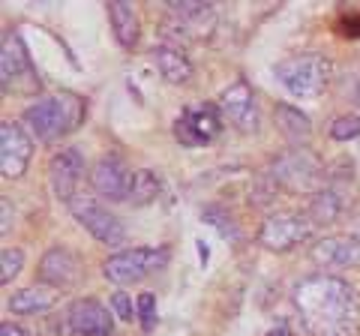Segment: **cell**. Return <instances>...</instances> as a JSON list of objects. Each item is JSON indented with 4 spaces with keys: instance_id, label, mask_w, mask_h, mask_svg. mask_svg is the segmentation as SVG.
Masks as SVG:
<instances>
[{
    "instance_id": "d4e9b609",
    "label": "cell",
    "mask_w": 360,
    "mask_h": 336,
    "mask_svg": "<svg viewBox=\"0 0 360 336\" xmlns=\"http://www.w3.org/2000/svg\"><path fill=\"white\" fill-rule=\"evenodd\" d=\"M330 136H333L336 141L357 138V136H360V117H354V115H342V117H336V120H333V127H330Z\"/></svg>"
},
{
    "instance_id": "4316f807",
    "label": "cell",
    "mask_w": 360,
    "mask_h": 336,
    "mask_svg": "<svg viewBox=\"0 0 360 336\" xmlns=\"http://www.w3.org/2000/svg\"><path fill=\"white\" fill-rule=\"evenodd\" d=\"M153 316H156V300H153V295H144L139 297V318H141V324H144V330H150L153 328Z\"/></svg>"
},
{
    "instance_id": "52a82bcc",
    "label": "cell",
    "mask_w": 360,
    "mask_h": 336,
    "mask_svg": "<svg viewBox=\"0 0 360 336\" xmlns=\"http://www.w3.org/2000/svg\"><path fill=\"white\" fill-rule=\"evenodd\" d=\"M70 210L99 243H105V246H123L127 243V228H123L120 219L115 214H108V207L99 205L94 195H75L70 201Z\"/></svg>"
},
{
    "instance_id": "7402d4cb",
    "label": "cell",
    "mask_w": 360,
    "mask_h": 336,
    "mask_svg": "<svg viewBox=\"0 0 360 336\" xmlns=\"http://www.w3.org/2000/svg\"><path fill=\"white\" fill-rule=\"evenodd\" d=\"M340 210H342L340 195H336L333 189H319L309 205V217H312V222H324V226H328V222L340 219Z\"/></svg>"
},
{
    "instance_id": "6da1fadb",
    "label": "cell",
    "mask_w": 360,
    "mask_h": 336,
    "mask_svg": "<svg viewBox=\"0 0 360 336\" xmlns=\"http://www.w3.org/2000/svg\"><path fill=\"white\" fill-rule=\"evenodd\" d=\"M297 316L312 336H357L360 297L340 276L315 273L295 285Z\"/></svg>"
},
{
    "instance_id": "f546056e",
    "label": "cell",
    "mask_w": 360,
    "mask_h": 336,
    "mask_svg": "<svg viewBox=\"0 0 360 336\" xmlns=\"http://www.w3.org/2000/svg\"><path fill=\"white\" fill-rule=\"evenodd\" d=\"M0 207H4V226H0V228H4V234L9 231V201L4 198V201H0Z\"/></svg>"
},
{
    "instance_id": "4dcf8cb0",
    "label": "cell",
    "mask_w": 360,
    "mask_h": 336,
    "mask_svg": "<svg viewBox=\"0 0 360 336\" xmlns=\"http://www.w3.org/2000/svg\"><path fill=\"white\" fill-rule=\"evenodd\" d=\"M267 336H295V333H291L288 328H274V330H270Z\"/></svg>"
},
{
    "instance_id": "7a4b0ae2",
    "label": "cell",
    "mask_w": 360,
    "mask_h": 336,
    "mask_svg": "<svg viewBox=\"0 0 360 336\" xmlns=\"http://www.w3.org/2000/svg\"><path fill=\"white\" fill-rule=\"evenodd\" d=\"M87 115V103L82 96H75L70 91L54 93L37 99L33 105H27L25 111V127L33 132V138L39 141H58L63 136H70L72 129L82 127V120Z\"/></svg>"
},
{
    "instance_id": "30bf717a",
    "label": "cell",
    "mask_w": 360,
    "mask_h": 336,
    "mask_svg": "<svg viewBox=\"0 0 360 336\" xmlns=\"http://www.w3.org/2000/svg\"><path fill=\"white\" fill-rule=\"evenodd\" d=\"M219 111L234 129L243 132V136L258 132V103H255L252 87L246 82H234V84L225 87L222 96H219Z\"/></svg>"
},
{
    "instance_id": "7c38bea8",
    "label": "cell",
    "mask_w": 360,
    "mask_h": 336,
    "mask_svg": "<svg viewBox=\"0 0 360 336\" xmlns=\"http://www.w3.org/2000/svg\"><path fill=\"white\" fill-rule=\"evenodd\" d=\"M33 156V144L25 127L13 120L0 123V172L4 177H21Z\"/></svg>"
},
{
    "instance_id": "8fae6325",
    "label": "cell",
    "mask_w": 360,
    "mask_h": 336,
    "mask_svg": "<svg viewBox=\"0 0 360 336\" xmlns=\"http://www.w3.org/2000/svg\"><path fill=\"white\" fill-rule=\"evenodd\" d=\"M309 219H303L297 214H276L267 217L262 231H258V243L270 252H288L309 234Z\"/></svg>"
},
{
    "instance_id": "277c9868",
    "label": "cell",
    "mask_w": 360,
    "mask_h": 336,
    "mask_svg": "<svg viewBox=\"0 0 360 336\" xmlns=\"http://www.w3.org/2000/svg\"><path fill=\"white\" fill-rule=\"evenodd\" d=\"M168 261V250L160 246V250H148V246H135V250H123L117 255L103 264V273L108 283L115 285H135L141 279H148L150 273L162 271Z\"/></svg>"
},
{
    "instance_id": "5b68a950",
    "label": "cell",
    "mask_w": 360,
    "mask_h": 336,
    "mask_svg": "<svg viewBox=\"0 0 360 336\" xmlns=\"http://www.w3.org/2000/svg\"><path fill=\"white\" fill-rule=\"evenodd\" d=\"M168 13H172V18L165 21L162 33L177 39L180 46H184V42L207 39L213 27H217V13H213V6H207V4L180 0V4H168Z\"/></svg>"
},
{
    "instance_id": "9a60e30c",
    "label": "cell",
    "mask_w": 360,
    "mask_h": 336,
    "mask_svg": "<svg viewBox=\"0 0 360 336\" xmlns=\"http://www.w3.org/2000/svg\"><path fill=\"white\" fill-rule=\"evenodd\" d=\"M82 174H84V156L75 148H63L49 165V181H51L54 195L63 198V201H72Z\"/></svg>"
},
{
    "instance_id": "cb8c5ba5",
    "label": "cell",
    "mask_w": 360,
    "mask_h": 336,
    "mask_svg": "<svg viewBox=\"0 0 360 336\" xmlns=\"http://www.w3.org/2000/svg\"><path fill=\"white\" fill-rule=\"evenodd\" d=\"M0 261H4V271H0V283L9 285V283H13V279L21 273V264H25V252H21V250H4Z\"/></svg>"
},
{
    "instance_id": "e0dca14e",
    "label": "cell",
    "mask_w": 360,
    "mask_h": 336,
    "mask_svg": "<svg viewBox=\"0 0 360 336\" xmlns=\"http://www.w3.org/2000/svg\"><path fill=\"white\" fill-rule=\"evenodd\" d=\"M309 259L321 267H354L360 264V240L354 238H321L309 250Z\"/></svg>"
},
{
    "instance_id": "4fadbf2b",
    "label": "cell",
    "mask_w": 360,
    "mask_h": 336,
    "mask_svg": "<svg viewBox=\"0 0 360 336\" xmlns=\"http://www.w3.org/2000/svg\"><path fill=\"white\" fill-rule=\"evenodd\" d=\"M319 174H321V165L307 148L288 150L274 162V177L288 189H312Z\"/></svg>"
},
{
    "instance_id": "9c48e42d",
    "label": "cell",
    "mask_w": 360,
    "mask_h": 336,
    "mask_svg": "<svg viewBox=\"0 0 360 336\" xmlns=\"http://www.w3.org/2000/svg\"><path fill=\"white\" fill-rule=\"evenodd\" d=\"M135 177H139V172H132L120 156H103L90 172V183L108 201H132Z\"/></svg>"
},
{
    "instance_id": "484cf974",
    "label": "cell",
    "mask_w": 360,
    "mask_h": 336,
    "mask_svg": "<svg viewBox=\"0 0 360 336\" xmlns=\"http://www.w3.org/2000/svg\"><path fill=\"white\" fill-rule=\"evenodd\" d=\"M111 309H115L123 321H132L135 316H139V312H135V306H132V300L123 295V291H115V295H111Z\"/></svg>"
},
{
    "instance_id": "ffe728a7",
    "label": "cell",
    "mask_w": 360,
    "mask_h": 336,
    "mask_svg": "<svg viewBox=\"0 0 360 336\" xmlns=\"http://www.w3.org/2000/svg\"><path fill=\"white\" fill-rule=\"evenodd\" d=\"M108 15H111V27H115V37L123 49H132L139 42V13H135L132 4H123V0H115L108 4Z\"/></svg>"
},
{
    "instance_id": "ba28073f",
    "label": "cell",
    "mask_w": 360,
    "mask_h": 336,
    "mask_svg": "<svg viewBox=\"0 0 360 336\" xmlns=\"http://www.w3.org/2000/svg\"><path fill=\"white\" fill-rule=\"evenodd\" d=\"M0 78H4V91H21L33 93L39 87V78L33 72V63L27 58L25 46H21L18 33H6L4 37V54H0Z\"/></svg>"
},
{
    "instance_id": "ac0fdd59",
    "label": "cell",
    "mask_w": 360,
    "mask_h": 336,
    "mask_svg": "<svg viewBox=\"0 0 360 336\" xmlns=\"http://www.w3.org/2000/svg\"><path fill=\"white\" fill-rule=\"evenodd\" d=\"M274 115H276V127L283 129V136L295 144V148H303V144L312 138V123H309V117L303 115L300 108L279 103Z\"/></svg>"
},
{
    "instance_id": "f1b7e54d",
    "label": "cell",
    "mask_w": 360,
    "mask_h": 336,
    "mask_svg": "<svg viewBox=\"0 0 360 336\" xmlns=\"http://www.w3.org/2000/svg\"><path fill=\"white\" fill-rule=\"evenodd\" d=\"M0 336H25V330L15 328V324H4V328H0Z\"/></svg>"
},
{
    "instance_id": "44dd1931",
    "label": "cell",
    "mask_w": 360,
    "mask_h": 336,
    "mask_svg": "<svg viewBox=\"0 0 360 336\" xmlns=\"http://www.w3.org/2000/svg\"><path fill=\"white\" fill-rule=\"evenodd\" d=\"M54 288H45V285H30V288H21L9 300V309L18 312V316H37V312H45L54 306Z\"/></svg>"
},
{
    "instance_id": "2e32d148",
    "label": "cell",
    "mask_w": 360,
    "mask_h": 336,
    "mask_svg": "<svg viewBox=\"0 0 360 336\" xmlns=\"http://www.w3.org/2000/svg\"><path fill=\"white\" fill-rule=\"evenodd\" d=\"M66 321H70V330L78 336H111V312L94 297L75 300Z\"/></svg>"
},
{
    "instance_id": "d6986e66",
    "label": "cell",
    "mask_w": 360,
    "mask_h": 336,
    "mask_svg": "<svg viewBox=\"0 0 360 336\" xmlns=\"http://www.w3.org/2000/svg\"><path fill=\"white\" fill-rule=\"evenodd\" d=\"M153 60L156 66H160V72L165 82L172 84H186L189 78H193V63H189V58L180 49L174 46H160L153 51Z\"/></svg>"
},
{
    "instance_id": "83f0119b",
    "label": "cell",
    "mask_w": 360,
    "mask_h": 336,
    "mask_svg": "<svg viewBox=\"0 0 360 336\" xmlns=\"http://www.w3.org/2000/svg\"><path fill=\"white\" fill-rule=\"evenodd\" d=\"M219 217H222V214H219L217 207H207V210H205V219L213 222V226H219L222 234H238V228H234V222H231V219H219Z\"/></svg>"
},
{
    "instance_id": "603a6c76",
    "label": "cell",
    "mask_w": 360,
    "mask_h": 336,
    "mask_svg": "<svg viewBox=\"0 0 360 336\" xmlns=\"http://www.w3.org/2000/svg\"><path fill=\"white\" fill-rule=\"evenodd\" d=\"M160 193V181H156L153 172H139L135 177V189H132V205H148Z\"/></svg>"
},
{
    "instance_id": "5bb4252c",
    "label": "cell",
    "mask_w": 360,
    "mask_h": 336,
    "mask_svg": "<svg viewBox=\"0 0 360 336\" xmlns=\"http://www.w3.org/2000/svg\"><path fill=\"white\" fill-rule=\"evenodd\" d=\"M39 279L45 285H54V288H72L78 285L82 279V261L72 250H63V246H54L42 255L39 261Z\"/></svg>"
},
{
    "instance_id": "8992f818",
    "label": "cell",
    "mask_w": 360,
    "mask_h": 336,
    "mask_svg": "<svg viewBox=\"0 0 360 336\" xmlns=\"http://www.w3.org/2000/svg\"><path fill=\"white\" fill-rule=\"evenodd\" d=\"M222 132V111L210 103H198L180 111L174 120V138L184 148H207Z\"/></svg>"
},
{
    "instance_id": "3957f363",
    "label": "cell",
    "mask_w": 360,
    "mask_h": 336,
    "mask_svg": "<svg viewBox=\"0 0 360 336\" xmlns=\"http://www.w3.org/2000/svg\"><path fill=\"white\" fill-rule=\"evenodd\" d=\"M276 78L291 96L315 99L330 82V60L324 54H295L276 66Z\"/></svg>"
}]
</instances>
